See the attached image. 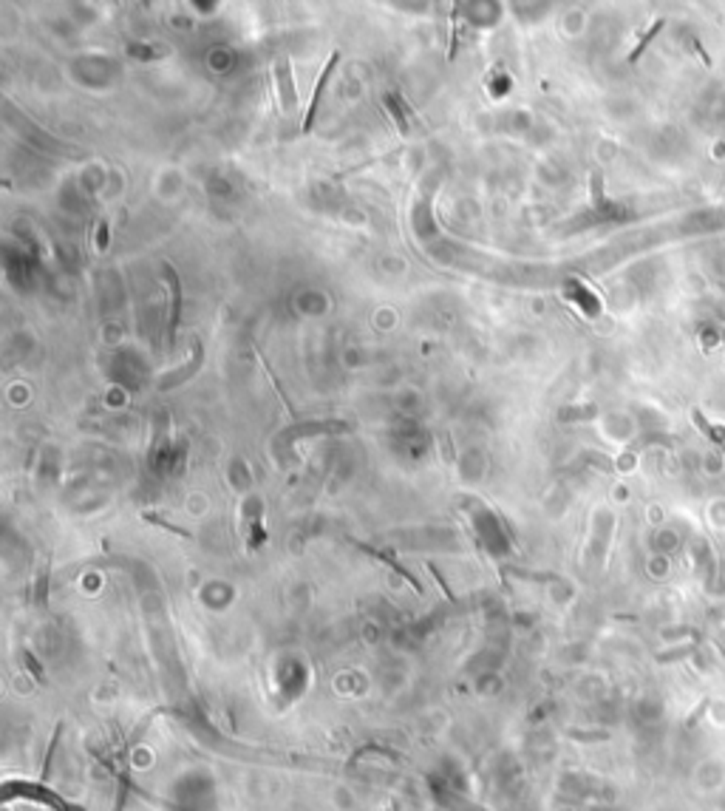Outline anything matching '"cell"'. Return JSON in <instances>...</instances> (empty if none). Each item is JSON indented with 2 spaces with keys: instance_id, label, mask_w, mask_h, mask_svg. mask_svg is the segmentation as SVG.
I'll return each instance as SVG.
<instances>
[{
  "instance_id": "1",
  "label": "cell",
  "mask_w": 725,
  "mask_h": 811,
  "mask_svg": "<svg viewBox=\"0 0 725 811\" xmlns=\"http://www.w3.org/2000/svg\"><path fill=\"white\" fill-rule=\"evenodd\" d=\"M338 63H340V51H331V57H329V60H326V66H324V71H321V77H317V85H315V91H312L309 108H307V120H303V134H309V131H312V128H315V120H317V108H321V99H324V94H326V85H329L331 75H335V68H338Z\"/></svg>"
},
{
  "instance_id": "5",
  "label": "cell",
  "mask_w": 725,
  "mask_h": 811,
  "mask_svg": "<svg viewBox=\"0 0 725 811\" xmlns=\"http://www.w3.org/2000/svg\"><path fill=\"white\" fill-rule=\"evenodd\" d=\"M694 420H698V426H700V429H703V431H706V434H708V437H712V440H717V443H725V429H717V426H712V423H708V420H706V417H703L700 412H694Z\"/></svg>"
},
{
  "instance_id": "4",
  "label": "cell",
  "mask_w": 725,
  "mask_h": 811,
  "mask_svg": "<svg viewBox=\"0 0 725 811\" xmlns=\"http://www.w3.org/2000/svg\"><path fill=\"white\" fill-rule=\"evenodd\" d=\"M663 23H666V20H655V26H651V28H649V32H646V35L641 37V43H637V46L632 49V54H629V63H637V60H641V54H643V49H646V46H649V43H651V37H655V35L660 32V28H663Z\"/></svg>"
},
{
  "instance_id": "6",
  "label": "cell",
  "mask_w": 725,
  "mask_h": 811,
  "mask_svg": "<svg viewBox=\"0 0 725 811\" xmlns=\"http://www.w3.org/2000/svg\"><path fill=\"white\" fill-rule=\"evenodd\" d=\"M386 106H388L391 111H394L397 125H400V134H402V137H409V122H405V117H402L400 111H397V106H394V97H386Z\"/></svg>"
},
{
  "instance_id": "3",
  "label": "cell",
  "mask_w": 725,
  "mask_h": 811,
  "mask_svg": "<svg viewBox=\"0 0 725 811\" xmlns=\"http://www.w3.org/2000/svg\"><path fill=\"white\" fill-rule=\"evenodd\" d=\"M165 275L170 279V287H173V301H170V341H173V332H176V327H179V307H182V295H179V279H176V272H173L168 264H165Z\"/></svg>"
},
{
  "instance_id": "2",
  "label": "cell",
  "mask_w": 725,
  "mask_h": 811,
  "mask_svg": "<svg viewBox=\"0 0 725 811\" xmlns=\"http://www.w3.org/2000/svg\"><path fill=\"white\" fill-rule=\"evenodd\" d=\"M275 75H278L284 108L292 111L298 106V94H295V83H292V68H289V60H278V66H275Z\"/></svg>"
},
{
  "instance_id": "8",
  "label": "cell",
  "mask_w": 725,
  "mask_h": 811,
  "mask_svg": "<svg viewBox=\"0 0 725 811\" xmlns=\"http://www.w3.org/2000/svg\"><path fill=\"white\" fill-rule=\"evenodd\" d=\"M720 338H722V341H725V329H720Z\"/></svg>"
},
{
  "instance_id": "7",
  "label": "cell",
  "mask_w": 725,
  "mask_h": 811,
  "mask_svg": "<svg viewBox=\"0 0 725 811\" xmlns=\"http://www.w3.org/2000/svg\"><path fill=\"white\" fill-rule=\"evenodd\" d=\"M97 244H99V250H105V248H108V227H105V224L99 227V241H97Z\"/></svg>"
}]
</instances>
